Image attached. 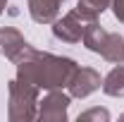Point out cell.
Segmentation results:
<instances>
[{"instance_id": "obj_1", "label": "cell", "mask_w": 124, "mask_h": 122, "mask_svg": "<svg viewBox=\"0 0 124 122\" xmlns=\"http://www.w3.org/2000/svg\"><path fill=\"white\" fill-rule=\"evenodd\" d=\"M17 65V79L31 84L36 89H67L69 79L77 72V62L72 58H62L53 53H41L36 48L26 46L15 60Z\"/></svg>"}, {"instance_id": "obj_2", "label": "cell", "mask_w": 124, "mask_h": 122, "mask_svg": "<svg viewBox=\"0 0 124 122\" xmlns=\"http://www.w3.org/2000/svg\"><path fill=\"white\" fill-rule=\"evenodd\" d=\"M38 91L41 89L24 84L19 79H12L7 84V93H10L7 117H10V122H29L38 115Z\"/></svg>"}, {"instance_id": "obj_3", "label": "cell", "mask_w": 124, "mask_h": 122, "mask_svg": "<svg viewBox=\"0 0 124 122\" xmlns=\"http://www.w3.org/2000/svg\"><path fill=\"white\" fill-rule=\"evenodd\" d=\"M91 24V19L86 15H81L77 7L72 12L62 17V19H55L53 22V36L57 41H64V43H79L81 36H84V29Z\"/></svg>"}, {"instance_id": "obj_4", "label": "cell", "mask_w": 124, "mask_h": 122, "mask_svg": "<svg viewBox=\"0 0 124 122\" xmlns=\"http://www.w3.org/2000/svg\"><path fill=\"white\" fill-rule=\"evenodd\" d=\"M72 103V96L64 93L62 89H50L43 101H38V120L43 122H64L67 120V110Z\"/></svg>"}, {"instance_id": "obj_5", "label": "cell", "mask_w": 124, "mask_h": 122, "mask_svg": "<svg viewBox=\"0 0 124 122\" xmlns=\"http://www.w3.org/2000/svg\"><path fill=\"white\" fill-rule=\"evenodd\" d=\"M100 86H103V79H100V74L93 67H77L74 77L67 84V91H69L72 98H88Z\"/></svg>"}, {"instance_id": "obj_6", "label": "cell", "mask_w": 124, "mask_h": 122, "mask_svg": "<svg viewBox=\"0 0 124 122\" xmlns=\"http://www.w3.org/2000/svg\"><path fill=\"white\" fill-rule=\"evenodd\" d=\"M64 0H26L29 15L36 24H53L60 15V5Z\"/></svg>"}, {"instance_id": "obj_7", "label": "cell", "mask_w": 124, "mask_h": 122, "mask_svg": "<svg viewBox=\"0 0 124 122\" xmlns=\"http://www.w3.org/2000/svg\"><path fill=\"white\" fill-rule=\"evenodd\" d=\"M29 46L26 38L12 26H0V55H5L7 60H15L17 55Z\"/></svg>"}, {"instance_id": "obj_8", "label": "cell", "mask_w": 124, "mask_h": 122, "mask_svg": "<svg viewBox=\"0 0 124 122\" xmlns=\"http://www.w3.org/2000/svg\"><path fill=\"white\" fill-rule=\"evenodd\" d=\"M100 55H103L108 62L122 65V62H124V36L108 31V36H105V43H103V48H100Z\"/></svg>"}, {"instance_id": "obj_9", "label": "cell", "mask_w": 124, "mask_h": 122, "mask_svg": "<svg viewBox=\"0 0 124 122\" xmlns=\"http://www.w3.org/2000/svg\"><path fill=\"white\" fill-rule=\"evenodd\" d=\"M100 89L108 96H112V98H124V62L117 65V67H112L108 72V77L103 79Z\"/></svg>"}, {"instance_id": "obj_10", "label": "cell", "mask_w": 124, "mask_h": 122, "mask_svg": "<svg viewBox=\"0 0 124 122\" xmlns=\"http://www.w3.org/2000/svg\"><path fill=\"white\" fill-rule=\"evenodd\" d=\"M108 7H110V0H79L77 2V10L81 15H86L91 22H98V17Z\"/></svg>"}, {"instance_id": "obj_11", "label": "cell", "mask_w": 124, "mask_h": 122, "mask_svg": "<svg viewBox=\"0 0 124 122\" xmlns=\"http://www.w3.org/2000/svg\"><path fill=\"white\" fill-rule=\"evenodd\" d=\"M79 122H110V113L105 108H91L86 113H79Z\"/></svg>"}, {"instance_id": "obj_12", "label": "cell", "mask_w": 124, "mask_h": 122, "mask_svg": "<svg viewBox=\"0 0 124 122\" xmlns=\"http://www.w3.org/2000/svg\"><path fill=\"white\" fill-rule=\"evenodd\" d=\"M110 7H112L115 17L124 24V0H110Z\"/></svg>"}, {"instance_id": "obj_13", "label": "cell", "mask_w": 124, "mask_h": 122, "mask_svg": "<svg viewBox=\"0 0 124 122\" xmlns=\"http://www.w3.org/2000/svg\"><path fill=\"white\" fill-rule=\"evenodd\" d=\"M5 7H7V0H0V15L5 12Z\"/></svg>"}, {"instance_id": "obj_14", "label": "cell", "mask_w": 124, "mask_h": 122, "mask_svg": "<svg viewBox=\"0 0 124 122\" xmlns=\"http://www.w3.org/2000/svg\"><path fill=\"white\" fill-rule=\"evenodd\" d=\"M119 120H124V115H122V117H119Z\"/></svg>"}]
</instances>
